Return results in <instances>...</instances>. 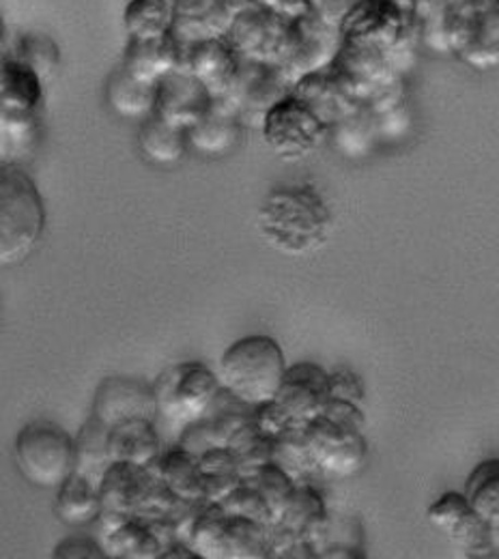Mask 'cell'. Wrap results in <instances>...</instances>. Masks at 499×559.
Instances as JSON below:
<instances>
[{"label":"cell","instance_id":"obj_39","mask_svg":"<svg viewBox=\"0 0 499 559\" xmlns=\"http://www.w3.org/2000/svg\"><path fill=\"white\" fill-rule=\"evenodd\" d=\"M272 463H276L297 485L306 483L310 476L317 474L306 439V426H290L274 439Z\"/></svg>","mask_w":499,"mask_h":559},{"label":"cell","instance_id":"obj_15","mask_svg":"<svg viewBox=\"0 0 499 559\" xmlns=\"http://www.w3.org/2000/svg\"><path fill=\"white\" fill-rule=\"evenodd\" d=\"M286 24V20L263 4H250L233 13L224 39L239 59L276 63L285 39Z\"/></svg>","mask_w":499,"mask_h":559},{"label":"cell","instance_id":"obj_44","mask_svg":"<svg viewBox=\"0 0 499 559\" xmlns=\"http://www.w3.org/2000/svg\"><path fill=\"white\" fill-rule=\"evenodd\" d=\"M228 514H237V516H246L252 521H259L263 525L272 523V514L265 506V501L261 499V495L254 490L252 485H248L246 480H241V485L233 490L222 503H219Z\"/></svg>","mask_w":499,"mask_h":559},{"label":"cell","instance_id":"obj_14","mask_svg":"<svg viewBox=\"0 0 499 559\" xmlns=\"http://www.w3.org/2000/svg\"><path fill=\"white\" fill-rule=\"evenodd\" d=\"M330 71L359 104H366L375 93H379L394 80L405 78L396 71L385 50L357 39L341 41Z\"/></svg>","mask_w":499,"mask_h":559},{"label":"cell","instance_id":"obj_23","mask_svg":"<svg viewBox=\"0 0 499 559\" xmlns=\"http://www.w3.org/2000/svg\"><path fill=\"white\" fill-rule=\"evenodd\" d=\"M44 99V80L4 52L0 57V112L7 117H39Z\"/></svg>","mask_w":499,"mask_h":559},{"label":"cell","instance_id":"obj_34","mask_svg":"<svg viewBox=\"0 0 499 559\" xmlns=\"http://www.w3.org/2000/svg\"><path fill=\"white\" fill-rule=\"evenodd\" d=\"M201 495L210 503H222L241 485V474L226 448H210L199 454Z\"/></svg>","mask_w":499,"mask_h":559},{"label":"cell","instance_id":"obj_16","mask_svg":"<svg viewBox=\"0 0 499 559\" xmlns=\"http://www.w3.org/2000/svg\"><path fill=\"white\" fill-rule=\"evenodd\" d=\"M91 416L108 428L128 419H155L157 405L153 388L139 377H106L95 390Z\"/></svg>","mask_w":499,"mask_h":559},{"label":"cell","instance_id":"obj_35","mask_svg":"<svg viewBox=\"0 0 499 559\" xmlns=\"http://www.w3.org/2000/svg\"><path fill=\"white\" fill-rule=\"evenodd\" d=\"M7 52L35 71L46 86L61 70V48L48 33L41 31H26L17 35Z\"/></svg>","mask_w":499,"mask_h":559},{"label":"cell","instance_id":"obj_42","mask_svg":"<svg viewBox=\"0 0 499 559\" xmlns=\"http://www.w3.org/2000/svg\"><path fill=\"white\" fill-rule=\"evenodd\" d=\"M328 139H334L338 151H343L347 157H361L366 155L377 134V119L366 110V106H359L349 117L338 121L334 128H330Z\"/></svg>","mask_w":499,"mask_h":559},{"label":"cell","instance_id":"obj_4","mask_svg":"<svg viewBox=\"0 0 499 559\" xmlns=\"http://www.w3.org/2000/svg\"><path fill=\"white\" fill-rule=\"evenodd\" d=\"M306 439L317 474L352 478L368 456L364 409L345 401H328L323 414L306 424Z\"/></svg>","mask_w":499,"mask_h":559},{"label":"cell","instance_id":"obj_52","mask_svg":"<svg viewBox=\"0 0 499 559\" xmlns=\"http://www.w3.org/2000/svg\"><path fill=\"white\" fill-rule=\"evenodd\" d=\"M226 2H228V7L233 9V13H235V11H239V9H243V7L259 4V0H226Z\"/></svg>","mask_w":499,"mask_h":559},{"label":"cell","instance_id":"obj_1","mask_svg":"<svg viewBox=\"0 0 499 559\" xmlns=\"http://www.w3.org/2000/svg\"><path fill=\"white\" fill-rule=\"evenodd\" d=\"M257 226L268 246L286 257H308L328 246L334 213L310 183L278 186L261 203Z\"/></svg>","mask_w":499,"mask_h":559},{"label":"cell","instance_id":"obj_10","mask_svg":"<svg viewBox=\"0 0 499 559\" xmlns=\"http://www.w3.org/2000/svg\"><path fill=\"white\" fill-rule=\"evenodd\" d=\"M341 31L310 11L286 24L276 66L285 71L293 84L308 73L328 70L341 48Z\"/></svg>","mask_w":499,"mask_h":559},{"label":"cell","instance_id":"obj_53","mask_svg":"<svg viewBox=\"0 0 499 559\" xmlns=\"http://www.w3.org/2000/svg\"><path fill=\"white\" fill-rule=\"evenodd\" d=\"M7 52V26H4V17L0 13V57Z\"/></svg>","mask_w":499,"mask_h":559},{"label":"cell","instance_id":"obj_40","mask_svg":"<svg viewBox=\"0 0 499 559\" xmlns=\"http://www.w3.org/2000/svg\"><path fill=\"white\" fill-rule=\"evenodd\" d=\"M170 0H128L123 26L130 39H155L170 31Z\"/></svg>","mask_w":499,"mask_h":559},{"label":"cell","instance_id":"obj_26","mask_svg":"<svg viewBox=\"0 0 499 559\" xmlns=\"http://www.w3.org/2000/svg\"><path fill=\"white\" fill-rule=\"evenodd\" d=\"M155 480L151 469H143L130 463H110L99 478L102 510H112L121 514H139L146 492Z\"/></svg>","mask_w":499,"mask_h":559},{"label":"cell","instance_id":"obj_7","mask_svg":"<svg viewBox=\"0 0 499 559\" xmlns=\"http://www.w3.org/2000/svg\"><path fill=\"white\" fill-rule=\"evenodd\" d=\"M13 459L28 485L59 489L75 472L73 435L50 419L28 421L15 435Z\"/></svg>","mask_w":499,"mask_h":559},{"label":"cell","instance_id":"obj_27","mask_svg":"<svg viewBox=\"0 0 499 559\" xmlns=\"http://www.w3.org/2000/svg\"><path fill=\"white\" fill-rule=\"evenodd\" d=\"M186 134L192 148H197L203 155L217 157L235 148L241 134V123L228 102L214 99L205 117Z\"/></svg>","mask_w":499,"mask_h":559},{"label":"cell","instance_id":"obj_18","mask_svg":"<svg viewBox=\"0 0 499 559\" xmlns=\"http://www.w3.org/2000/svg\"><path fill=\"white\" fill-rule=\"evenodd\" d=\"M252 409L219 388L207 412L181 428L177 443L197 456L210 448H226L235 430L252 418Z\"/></svg>","mask_w":499,"mask_h":559},{"label":"cell","instance_id":"obj_29","mask_svg":"<svg viewBox=\"0 0 499 559\" xmlns=\"http://www.w3.org/2000/svg\"><path fill=\"white\" fill-rule=\"evenodd\" d=\"M55 514L70 527H84L97 521L102 514L99 487L88 476L73 472L72 476L57 489Z\"/></svg>","mask_w":499,"mask_h":559},{"label":"cell","instance_id":"obj_20","mask_svg":"<svg viewBox=\"0 0 499 559\" xmlns=\"http://www.w3.org/2000/svg\"><path fill=\"white\" fill-rule=\"evenodd\" d=\"M170 35L183 46L224 37L233 20L226 0H170Z\"/></svg>","mask_w":499,"mask_h":559},{"label":"cell","instance_id":"obj_51","mask_svg":"<svg viewBox=\"0 0 499 559\" xmlns=\"http://www.w3.org/2000/svg\"><path fill=\"white\" fill-rule=\"evenodd\" d=\"M334 558H357L356 549H352V547H341V545H336V547H328V545H325V547L319 551V559Z\"/></svg>","mask_w":499,"mask_h":559},{"label":"cell","instance_id":"obj_11","mask_svg":"<svg viewBox=\"0 0 499 559\" xmlns=\"http://www.w3.org/2000/svg\"><path fill=\"white\" fill-rule=\"evenodd\" d=\"M265 144L283 159H304L319 151L330 128L295 95H286L270 108L261 123Z\"/></svg>","mask_w":499,"mask_h":559},{"label":"cell","instance_id":"obj_46","mask_svg":"<svg viewBox=\"0 0 499 559\" xmlns=\"http://www.w3.org/2000/svg\"><path fill=\"white\" fill-rule=\"evenodd\" d=\"M252 421L272 439L283 435L290 426H297V421H293L278 401H268V403L257 405L252 409ZM299 426H304V424H299Z\"/></svg>","mask_w":499,"mask_h":559},{"label":"cell","instance_id":"obj_22","mask_svg":"<svg viewBox=\"0 0 499 559\" xmlns=\"http://www.w3.org/2000/svg\"><path fill=\"white\" fill-rule=\"evenodd\" d=\"M188 48L170 33L155 39H130L123 52L121 68L144 84H157L170 71L181 70Z\"/></svg>","mask_w":499,"mask_h":559},{"label":"cell","instance_id":"obj_19","mask_svg":"<svg viewBox=\"0 0 499 559\" xmlns=\"http://www.w3.org/2000/svg\"><path fill=\"white\" fill-rule=\"evenodd\" d=\"M274 401L283 405L293 421L306 426L310 419L323 414L330 401L328 370L314 361H297L286 366Z\"/></svg>","mask_w":499,"mask_h":559},{"label":"cell","instance_id":"obj_12","mask_svg":"<svg viewBox=\"0 0 499 559\" xmlns=\"http://www.w3.org/2000/svg\"><path fill=\"white\" fill-rule=\"evenodd\" d=\"M432 530L443 534L465 558H498L499 532L491 530L467 503L463 492L448 490L437 497L427 510Z\"/></svg>","mask_w":499,"mask_h":559},{"label":"cell","instance_id":"obj_43","mask_svg":"<svg viewBox=\"0 0 499 559\" xmlns=\"http://www.w3.org/2000/svg\"><path fill=\"white\" fill-rule=\"evenodd\" d=\"M248 485H252L254 490L261 495V499L265 501L270 514H272V523L285 512L297 483L285 474L276 463H268L265 467H261L254 476L243 478Z\"/></svg>","mask_w":499,"mask_h":559},{"label":"cell","instance_id":"obj_32","mask_svg":"<svg viewBox=\"0 0 499 559\" xmlns=\"http://www.w3.org/2000/svg\"><path fill=\"white\" fill-rule=\"evenodd\" d=\"M139 148H141L144 159L159 164V166H170L186 157L190 144H188L186 130L175 128V126L162 121L159 117L151 115L141 123Z\"/></svg>","mask_w":499,"mask_h":559},{"label":"cell","instance_id":"obj_6","mask_svg":"<svg viewBox=\"0 0 499 559\" xmlns=\"http://www.w3.org/2000/svg\"><path fill=\"white\" fill-rule=\"evenodd\" d=\"M441 52L467 68L496 70L499 63V0H445L439 28Z\"/></svg>","mask_w":499,"mask_h":559},{"label":"cell","instance_id":"obj_45","mask_svg":"<svg viewBox=\"0 0 499 559\" xmlns=\"http://www.w3.org/2000/svg\"><path fill=\"white\" fill-rule=\"evenodd\" d=\"M328 390L330 401H345L354 405H364L366 399V385L361 377L352 368H336L328 372Z\"/></svg>","mask_w":499,"mask_h":559},{"label":"cell","instance_id":"obj_24","mask_svg":"<svg viewBox=\"0 0 499 559\" xmlns=\"http://www.w3.org/2000/svg\"><path fill=\"white\" fill-rule=\"evenodd\" d=\"M239 61L241 59L228 46V41L224 37H217L190 46L181 70L190 71L214 99H219L230 91L239 70Z\"/></svg>","mask_w":499,"mask_h":559},{"label":"cell","instance_id":"obj_8","mask_svg":"<svg viewBox=\"0 0 499 559\" xmlns=\"http://www.w3.org/2000/svg\"><path fill=\"white\" fill-rule=\"evenodd\" d=\"M330 510L310 483H299L285 512L268 525V559H319L328 545Z\"/></svg>","mask_w":499,"mask_h":559},{"label":"cell","instance_id":"obj_3","mask_svg":"<svg viewBox=\"0 0 499 559\" xmlns=\"http://www.w3.org/2000/svg\"><path fill=\"white\" fill-rule=\"evenodd\" d=\"M46 203L35 179L17 164H0V267L24 263L46 230Z\"/></svg>","mask_w":499,"mask_h":559},{"label":"cell","instance_id":"obj_48","mask_svg":"<svg viewBox=\"0 0 499 559\" xmlns=\"http://www.w3.org/2000/svg\"><path fill=\"white\" fill-rule=\"evenodd\" d=\"M357 0H314L312 11L325 20L328 24L341 28L343 20L349 15V11L356 7Z\"/></svg>","mask_w":499,"mask_h":559},{"label":"cell","instance_id":"obj_25","mask_svg":"<svg viewBox=\"0 0 499 559\" xmlns=\"http://www.w3.org/2000/svg\"><path fill=\"white\" fill-rule=\"evenodd\" d=\"M164 445L155 419H128L108 428V452L112 463H130L151 469Z\"/></svg>","mask_w":499,"mask_h":559},{"label":"cell","instance_id":"obj_47","mask_svg":"<svg viewBox=\"0 0 499 559\" xmlns=\"http://www.w3.org/2000/svg\"><path fill=\"white\" fill-rule=\"evenodd\" d=\"M55 559H108L99 540L88 536H70L61 540L55 551Z\"/></svg>","mask_w":499,"mask_h":559},{"label":"cell","instance_id":"obj_17","mask_svg":"<svg viewBox=\"0 0 499 559\" xmlns=\"http://www.w3.org/2000/svg\"><path fill=\"white\" fill-rule=\"evenodd\" d=\"M212 102L210 91L190 71L175 70L155 84L153 115L188 132L205 117Z\"/></svg>","mask_w":499,"mask_h":559},{"label":"cell","instance_id":"obj_31","mask_svg":"<svg viewBox=\"0 0 499 559\" xmlns=\"http://www.w3.org/2000/svg\"><path fill=\"white\" fill-rule=\"evenodd\" d=\"M151 472L181 499H203L199 456L179 443L162 450Z\"/></svg>","mask_w":499,"mask_h":559},{"label":"cell","instance_id":"obj_38","mask_svg":"<svg viewBox=\"0 0 499 559\" xmlns=\"http://www.w3.org/2000/svg\"><path fill=\"white\" fill-rule=\"evenodd\" d=\"M228 512L219 503H205L197 516L188 545L199 559H226Z\"/></svg>","mask_w":499,"mask_h":559},{"label":"cell","instance_id":"obj_55","mask_svg":"<svg viewBox=\"0 0 499 559\" xmlns=\"http://www.w3.org/2000/svg\"><path fill=\"white\" fill-rule=\"evenodd\" d=\"M312 2H314V0H312Z\"/></svg>","mask_w":499,"mask_h":559},{"label":"cell","instance_id":"obj_21","mask_svg":"<svg viewBox=\"0 0 499 559\" xmlns=\"http://www.w3.org/2000/svg\"><path fill=\"white\" fill-rule=\"evenodd\" d=\"M290 95L306 104L328 128H334L361 106L336 80L330 68L308 73L293 82Z\"/></svg>","mask_w":499,"mask_h":559},{"label":"cell","instance_id":"obj_9","mask_svg":"<svg viewBox=\"0 0 499 559\" xmlns=\"http://www.w3.org/2000/svg\"><path fill=\"white\" fill-rule=\"evenodd\" d=\"M157 405V418L179 430L201 418L219 392L215 370L203 361H179L168 366L151 383Z\"/></svg>","mask_w":499,"mask_h":559},{"label":"cell","instance_id":"obj_33","mask_svg":"<svg viewBox=\"0 0 499 559\" xmlns=\"http://www.w3.org/2000/svg\"><path fill=\"white\" fill-rule=\"evenodd\" d=\"M226 450L230 452L241 478H250L261 467L272 463L274 439L268 437L250 418L235 430L226 443Z\"/></svg>","mask_w":499,"mask_h":559},{"label":"cell","instance_id":"obj_28","mask_svg":"<svg viewBox=\"0 0 499 559\" xmlns=\"http://www.w3.org/2000/svg\"><path fill=\"white\" fill-rule=\"evenodd\" d=\"M99 543L108 559H159L164 551L153 527L139 516H126L119 525L102 532Z\"/></svg>","mask_w":499,"mask_h":559},{"label":"cell","instance_id":"obj_54","mask_svg":"<svg viewBox=\"0 0 499 559\" xmlns=\"http://www.w3.org/2000/svg\"><path fill=\"white\" fill-rule=\"evenodd\" d=\"M420 4H427V2H437V0H418Z\"/></svg>","mask_w":499,"mask_h":559},{"label":"cell","instance_id":"obj_49","mask_svg":"<svg viewBox=\"0 0 499 559\" xmlns=\"http://www.w3.org/2000/svg\"><path fill=\"white\" fill-rule=\"evenodd\" d=\"M259 4H263L272 13L281 15L286 22L312 11V0H259Z\"/></svg>","mask_w":499,"mask_h":559},{"label":"cell","instance_id":"obj_36","mask_svg":"<svg viewBox=\"0 0 499 559\" xmlns=\"http://www.w3.org/2000/svg\"><path fill=\"white\" fill-rule=\"evenodd\" d=\"M75 443V472L88 476L99 485V478L108 469L110 452H108V426L99 419L88 416L73 437Z\"/></svg>","mask_w":499,"mask_h":559},{"label":"cell","instance_id":"obj_41","mask_svg":"<svg viewBox=\"0 0 499 559\" xmlns=\"http://www.w3.org/2000/svg\"><path fill=\"white\" fill-rule=\"evenodd\" d=\"M268 525L228 514L226 525V559H268Z\"/></svg>","mask_w":499,"mask_h":559},{"label":"cell","instance_id":"obj_2","mask_svg":"<svg viewBox=\"0 0 499 559\" xmlns=\"http://www.w3.org/2000/svg\"><path fill=\"white\" fill-rule=\"evenodd\" d=\"M343 39H357L385 50L399 73L412 68L420 35L418 0H357L341 24Z\"/></svg>","mask_w":499,"mask_h":559},{"label":"cell","instance_id":"obj_37","mask_svg":"<svg viewBox=\"0 0 499 559\" xmlns=\"http://www.w3.org/2000/svg\"><path fill=\"white\" fill-rule=\"evenodd\" d=\"M472 510L499 532V461L487 459L474 467L463 490Z\"/></svg>","mask_w":499,"mask_h":559},{"label":"cell","instance_id":"obj_5","mask_svg":"<svg viewBox=\"0 0 499 559\" xmlns=\"http://www.w3.org/2000/svg\"><path fill=\"white\" fill-rule=\"evenodd\" d=\"M286 366L283 347L272 336L254 334L239 338L222 353L215 374L222 390L257 407L276 399Z\"/></svg>","mask_w":499,"mask_h":559},{"label":"cell","instance_id":"obj_50","mask_svg":"<svg viewBox=\"0 0 499 559\" xmlns=\"http://www.w3.org/2000/svg\"><path fill=\"white\" fill-rule=\"evenodd\" d=\"M159 559H199V556L192 551V547L188 545V543H183V540H177V543H173Z\"/></svg>","mask_w":499,"mask_h":559},{"label":"cell","instance_id":"obj_13","mask_svg":"<svg viewBox=\"0 0 499 559\" xmlns=\"http://www.w3.org/2000/svg\"><path fill=\"white\" fill-rule=\"evenodd\" d=\"M290 80L276 63L241 59L230 91L219 99L230 104L241 128L261 130L270 108L290 93Z\"/></svg>","mask_w":499,"mask_h":559},{"label":"cell","instance_id":"obj_30","mask_svg":"<svg viewBox=\"0 0 499 559\" xmlns=\"http://www.w3.org/2000/svg\"><path fill=\"white\" fill-rule=\"evenodd\" d=\"M106 99L121 119L144 121L155 108V84H144L119 66L108 78Z\"/></svg>","mask_w":499,"mask_h":559}]
</instances>
